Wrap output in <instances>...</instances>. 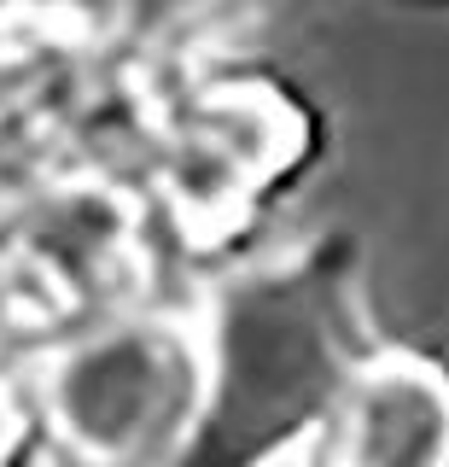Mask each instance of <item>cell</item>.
<instances>
[{"mask_svg":"<svg viewBox=\"0 0 449 467\" xmlns=\"http://www.w3.org/2000/svg\"><path fill=\"white\" fill-rule=\"evenodd\" d=\"M205 391L176 467H286L373 362L344 240L228 275L199 327Z\"/></svg>","mask_w":449,"mask_h":467,"instance_id":"1","label":"cell"},{"mask_svg":"<svg viewBox=\"0 0 449 467\" xmlns=\"http://www.w3.org/2000/svg\"><path fill=\"white\" fill-rule=\"evenodd\" d=\"M205 391L199 327L106 321L36 379V427L59 467H176Z\"/></svg>","mask_w":449,"mask_h":467,"instance_id":"2","label":"cell"},{"mask_svg":"<svg viewBox=\"0 0 449 467\" xmlns=\"http://www.w3.org/2000/svg\"><path fill=\"white\" fill-rule=\"evenodd\" d=\"M310 456L315 467H449V374L420 357H373Z\"/></svg>","mask_w":449,"mask_h":467,"instance_id":"3","label":"cell"}]
</instances>
